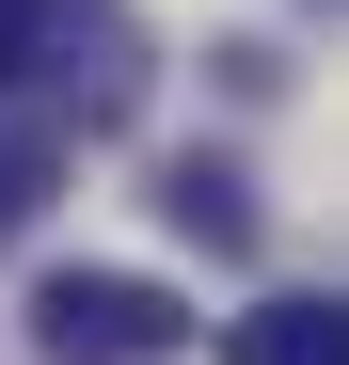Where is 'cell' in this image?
I'll use <instances>...</instances> for the list:
<instances>
[{
  "label": "cell",
  "mask_w": 349,
  "mask_h": 365,
  "mask_svg": "<svg viewBox=\"0 0 349 365\" xmlns=\"http://www.w3.org/2000/svg\"><path fill=\"white\" fill-rule=\"evenodd\" d=\"M32 349L48 365H174L191 349V302L143 270H48L32 286Z\"/></svg>",
  "instance_id": "6da1fadb"
},
{
  "label": "cell",
  "mask_w": 349,
  "mask_h": 365,
  "mask_svg": "<svg viewBox=\"0 0 349 365\" xmlns=\"http://www.w3.org/2000/svg\"><path fill=\"white\" fill-rule=\"evenodd\" d=\"M159 222L191 238V255H254V175H239V159H207V143H191V159H159Z\"/></svg>",
  "instance_id": "7a4b0ae2"
},
{
  "label": "cell",
  "mask_w": 349,
  "mask_h": 365,
  "mask_svg": "<svg viewBox=\"0 0 349 365\" xmlns=\"http://www.w3.org/2000/svg\"><path fill=\"white\" fill-rule=\"evenodd\" d=\"M222 365H349V318L333 302H254V318H222Z\"/></svg>",
  "instance_id": "3957f363"
},
{
  "label": "cell",
  "mask_w": 349,
  "mask_h": 365,
  "mask_svg": "<svg viewBox=\"0 0 349 365\" xmlns=\"http://www.w3.org/2000/svg\"><path fill=\"white\" fill-rule=\"evenodd\" d=\"M48 175H64V128H0V255L48 222Z\"/></svg>",
  "instance_id": "277c9868"
},
{
  "label": "cell",
  "mask_w": 349,
  "mask_h": 365,
  "mask_svg": "<svg viewBox=\"0 0 349 365\" xmlns=\"http://www.w3.org/2000/svg\"><path fill=\"white\" fill-rule=\"evenodd\" d=\"M48 16H64V0H0V96L32 80V48H48Z\"/></svg>",
  "instance_id": "5b68a950"
}]
</instances>
